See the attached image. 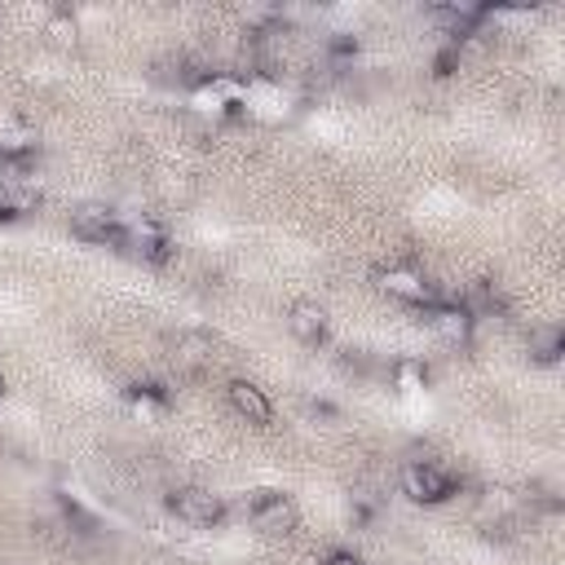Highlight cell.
Instances as JSON below:
<instances>
[{"instance_id":"cell-1","label":"cell","mask_w":565,"mask_h":565,"mask_svg":"<svg viewBox=\"0 0 565 565\" xmlns=\"http://www.w3.org/2000/svg\"><path fill=\"white\" fill-rule=\"evenodd\" d=\"M168 512H172L181 525H190V530H212V525L225 521V499L212 494L207 486H181V490L168 499Z\"/></svg>"},{"instance_id":"cell-2","label":"cell","mask_w":565,"mask_h":565,"mask_svg":"<svg viewBox=\"0 0 565 565\" xmlns=\"http://www.w3.org/2000/svg\"><path fill=\"white\" fill-rule=\"evenodd\" d=\"M71 234L84 238V243H97V247H119L124 238V216L110 212L106 203H84L71 212Z\"/></svg>"},{"instance_id":"cell-3","label":"cell","mask_w":565,"mask_h":565,"mask_svg":"<svg viewBox=\"0 0 565 565\" xmlns=\"http://www.w3.org/2000/svg\"><path fill=\"white\" fill-rule=\"evenodd\" d=\"M296 516L300 512H296L291 494H282V490H256L247 503V521L260 534H287V530H296Z\"/></svg>"},{"instance_id":"cell-4","label":"cell","mask_w":565,"mask_h":565,"mask_svg":"<svg viewBox=\"0 0 565 565\" xmlns=\"http://www.w3.org/2000/svg\"><path fill=\"white\" fill-rule=\"evenodd\" d=\"M424 322L441 344H468L477 313L468 305H455V300H433V305H424Z\"/></svg>"},{"instance_id":"cell-5","label":"cell","mask_w":565,"mask_h":565,"mask_svg":"<svg viewBox=\"0 0 565 565\" xmlns=\"http://www.w3.org/2000/svg\"><path fill=\"white\" fill-rule=\"evenodd\" d=\"M402 490L415 499V503H446L455 494V477L428 459H415L402 468Z\"/></svg>"},{"instance_id":"cell-6","label":"cell","mask_w":565,"mask_h":565,"mask_svg":"<svg viewBox=\"0 0 565 565\" xmlns=\"http://www.w3.org/2000/svg\"><path fill=\"white\" fill-rule=\"evenodd\" d=\"M119 247H128L132 256H141V260H150V265H163L168 252H172L168 230H163L154 216H132V221H124V238H119Z\"/></svg>"},{"instance_id":"cell-7","label":"cell","mask_w":565,"mask_h":565,"mask_svg":"<svg viewBox=\"0 0 565 565\" xmlns=\"http://www.w3.org/2000/svg\"><path fill=\"white\" fill-rule=\"evenodd\" d=\"M375 278H380V287H384L393 300H406V305H433V287H428V278H424L415 265H384Z\"/></svg>"},{"instance_id":"cell-8","label":"cell","mask_w":565,"mask_h":565,"mask_svg":"<svg viewBox=\"0 0 565 565\" xmlns=\"http://www.w3.org/2000/svg\"><path fill=\"white\" fill-rule=\"evenodd\" d=\"M225 402H230V411H234L238 419H247V424H256V428L274 419V402H269L265 388L252 384V380H230V384H225Z\"/></svg>"},{"instance_id":"cell-9","label":"cell","mask_w":565,"mask_h":565,"mask_svg":"<svg viewBox=\"0 0 565 565\" xmlns=\"http://www.w3.org/2000/svg\"><path fill=\"white\" fill-rule=\"evenodd\" d=\"M428 18H433L450 40H459V35H468V31L486 18V9H481V4H468V0H450V4H433Z\"/></svg>"},{"instance_id":"cell-10","label":"cell","mask_w":565,"mask_h":565,"mask_svg":"<svg viewBox=\"0 0 565 565\" xmlns=\"http://www.w3.org/2000/svg\"><path fill=\"white\" fill-rule=\"evenodd\" d=\"M287 327H291V335L300 344H322L327 340V309L313 305V300H296L287 309Z\"/></svg>"},{"instance_id":"cell-11","label":"cell","mask_w":565,"mask_h":565,"mask_svg":"<svg viewBox=\"0 0 565 565\" xmlns=\"http://www.w3.org/2000/svg\"><path fill=\"white\" fill-rule=\"evenodd\" d=\"M35 154V132L26 124H0V163H18Z\"/></svg>"},{"instance_id":"cell-12","label":"cell","mask_w":565,"mask_h":565,"mask_svg":"<svg viewBox=\"0 0 565 565\" xmlns=\"http://www.w3.org/2000/svg\"><path fill=\"white\" fill-rule=\"evenodd\" d=\"M124 402H128L137 415H163L168 393H163L159 384H128V388H124Z\"/></svg>"},{"instance_id":"cell-13","label":"cell","mask_w":565,"mask_h":565,"mask_svg":"<svg viewBox=\"0 0 565 565\" xmlns=\"http://www.w3.org/2000/svg\"><path fill=\"white\" fill-rule=\"evenodd\" d=\"M561 353H565V335H561V327H543V331L530 335V358H534V362L552 366V362H561Z\"/></svg>"},{"instance_id":"cell-14","label":"cell","mask_w":565,"mask_h":565,"mask_svg":"<svg viewBox=\"0 0 565 565\" xmlns=\"http://www.w3.org/2000/svg\"><path fill=\"white\" fill-rule=\"evenodd\" d=\"M13 216H22V203H18L13 185L0 177V221H13Z\"/></svg>"},{"instance_id":"cell-15","label":"cell","mask_w":565,"mask_h":565,"mask_svg":"<svg viewBox=\"0 0 565 565\" xmlns=\"http://www.w3.org/2000/svg\"><path fill=\"white\" fill-rule=\"evenodd\" d=\"M397 380H402L406 388H424L428 371H424V366H415V362H402V366H397Z\"/></svg>"},{"instance_id":"cell-16","label":"cell","mask_w":565,"mask_h":565,"mask_svg":"<svg viewBox=\"0 0 565 565\" xmlns=\"http://www.w3.org/2000/svg\"><path fill=\"white\" fill-rule=\"evenodd\" d=\"M322 565H366V561L353 552H331V556H322Z\"/></svg>"},{"instance_id":"cell-17","label":"cell","mask_w":565,"mask_h":565,"mask_svg":"<svg viewBox=\"0 0 565 565\" xmlns=\"http://www.w3.org/2000/svg\"><path fill=\"white\" fill-rule=\"evenodd\" d=\"M53 35H75V18H53Z\"/></svg>"},{"instance_id":"cell-18","label":"cell","mask_w":565,"mask_h":565,"mask_svg":"<svg viewBox=\"0 0 565 565\" xmlns=\"http://www.w3.org/2000/svg\"><path fill=\"white\" fill-rule=\"evenodd\" d=\"M0 393H4V380H0Z\"/></svg>"}]
</instances>
